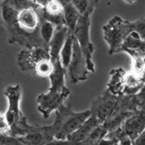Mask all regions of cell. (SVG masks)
I'll list each match as a JSON object with an SVG mask.
<instances>
[{"label": "cell", "instance_id": "cell-17", "mask_svg": "<svg viewBox=\"0 0 145 145\" xmlns=\"http://www.w3.org/2000/svg\"><path fill=\"white\" fill-rule=\"evenodd\" d=\"M121 49L137 50L145 53V41L141 39L138 33L135 31H132L124 40L122 46L119 48L117 53H118Z\"/></svg>", "mask_w": 145, "mask_h": 145}, {"label": "cell", "instance_id": "cell-7", "mask_svg": "<svg viewBox=\"0 0 145 145\" xmlns=\"http://www.w3.org/2000/svg\"><path fill=\"white\" fill-rule=\"evenodd\" d=\"M71 94V91L66 87L62 91L49 89L46 94L38 96L36 102H38V111L41 112L44 118H50L54 110H56L63 104Z\"/></svg>", "mask_w": 145, "mask_h": 145}, {"label": "cell", "instance_id": "cell-25", "mask_svg": "<svg viewBox=\"0 0 145 145\" xmlns=\"http://www.w3.org/2000/svg\"><path fill=\"white\" fill-rule=\"evenodd\" d=\"M2 2L7 4L19 12L28 8L36 9L38 6L32 0H3Z\"/></svg>", "mask_w": 145, "mask_h": 145}, {"label": "cell", "instance_id": "cell-2", "mask_svg": "<svg viewBox=\"0 0 145 145\" xmlns=\"http://www.w3.org/2000/svg\"><path fill=\"white\" fill-rule=\"evenodd\" d=\"M105 41L109 46V54L117 53L126 37L134 31L133 22L116 15L102 28Z\"/></svg>", "mask_w": 145, "mask_h": 145}, {"label": "cell", "instance_id": "cell-6", "mask_svg": "<svg viewBox=\"0 0 145 145\" xmlns=\"http://www.w3.org/2000/svg\"><path fill=\"white\" fill-rule=\"evenodd\" d=\"M44 59H51L49 46L23 49L17 56V64L23 72L35 74V68Z\"/></svg>", "mask_w": 145, "mask_h": 145}, {"label": "cell", "instance_id": "cell-14", "mask_svg": "<svg viewBox=\"0 0 145 145\" xmlns=\"http://www.w3.org/2000/svg\"><path fill=\"white\" fill-rule=\"evenodd\" d=\"M125 72L126 71H124L122 68H115L110 71L107 89L112 94L117 96L123 95Z\"/></svg>", "mask_w": 145, "mask_h": 145}, {"label": "cell", "instance_id": "cell-3", "mask_svg": "<svg viewBox=\"0 0 145 145\" xmlns=\"http://www.w3.org/2000/svg\"><path fill=\"white\" fill-rule=\"evenodd\" d=\"M4 26L7 30V39L10 44L20 46L23 49L49 46L41 39L39 28L34 31H28L20 27L18 21L6 24Z\"/></svg>", "mask_w": 145, "mask_h": 145}, {"label": "cell", "instance_id": "cell-12", "mask_svg": "<svg viewBox=\"0 0 145 145\" xmlns=\"http://www.w3.org/2000/svg\"><path fill=\"white\" fill-rule=\"evenodd\" d=\"M68 34L69 29L67 25L55 27L54 35L49 44L50 57L53 63L59 59V54Z\"/></svg>", "mask_w": 145, "mask_h": 145}, {"label": "cell", "instance_id": "cell-30", "mask_svg": "<svg viewBox=\"0 0 145 145\" xmlns=\"http://www.w3.org/2000/svg\"><path fill=\"white\" fill-rule=\"evenodd\" d=\"M60 3H62L63 5V6H65L66 5L68 4L71 3V0H58Z\"/></svg>", "mask_w": 145, "mask_h": 145}, {"label": "cell", "instance_id": "cell-29", "mask_svg": "<svg viewBox=\"0 0 145 145\" xmlns=\"http://www.w3.org/2000/svg\"><path fill=\"white\" fill-rule=\"evenodd\" d=\"M52 0H33V2H34L36 5L42 7H46V5L50 3V2H52Z\"/></svg>", "mask_w": 145, "mask_h": 145}, {"label": "cell", "instance_id": "cell-8", "mask_svg": "<svg viewBox=\"0 0 145 145\" xmlns=\"http://www.w3.org/2000/svg\"><path fill=\"white\" fill-rule=\"evenodd\" d=\"M120 96L115 95L106 89L101 95L98 96L91 105L90 110L102 124L109 118L115 110Z\"/></svg>", "mask_w": 145, "mask_h": 145}, {"label": "cell", "instance_id": "cell-1", "mask_svg": "<svg viewBox=\"0 0 145 145\" xmlns=\"http://www.w3.org/2000/svg\"><path fill=\"white\" fill-rule=\"evenodd\" d=\"M55 111L54 123L41 126L46 144L54 140H66L68 136L77 130L91 115L90 109L80 112H74L71 105L66 106L63 104Z\"/></svg>", "mask_w": 145, "mask_h": 145}, {"label": "cell", "instance_id": "cell-11", "mask_svg": "<svg viewBox=\"0 0 145 145\" xmlns=\"http://www.w3.org/2000/svg\"><path fill=\"white\" fill-rule=\"evenodd\" d=\"M121 127L134 142L138 134L145 129V106L138 109L125 119Z\"/></svg>", "mask_w": 145, "mask_h": 145}, {"label": "cell", "instance_id": "cell-9", "mask_svg": "<svg viewBox=\"0 0 145 145\" xmlns=\"http://www.w3.org/2000/svg\"><path fill=\"white\" fill-rule=\"evenodd\" d=\"M68 71L72 84L87 80L89 69L85 56L80 48L77 39L73 35V50L71 63L68 65Z\"/></svg>", "mask_w": 145, "mask_h": 145}, {"label": "cell", "instance_id": "cell-28", "mask_svg": "<svg viewBox=\"0 0 145 145\" xmlns=\"http://www.w3.org/2000/svg\"><path fill=\"white\" fill-rule=\"evenodd\" d=\"M133 144L135 145H145V129L142 131L138 137L134 139Z\"/></svg>", "mask_w": 145, "mask_h": 145}, {"label": "cell", "instance_id": "cell-32", "mask_svg": "<svg viewBox=\"0 0 145 145\" xmlns=\"http://www.w3.org/2000/svg\"><path fill=\"white\" fill-rule=\"evenodd\" d=\"M32 1H33V0H32Z\"/></svg>", "mask_w": 145, "mask_h": 145}, {"label": "cell", "instance_id": "cell-5", "mask_svg": "<svg viewBox=\"0 0 145 145\" xmlns=\"http://www.w3.org/2000/svg\"><path fill=\"white\" fill-rule=\"evenodd\" d=\"M4 94L8 100V107L5 116L10 127L18 126L27 122L20 108L22 98V89L19 84L15 86H8L5 89Z\"/></svg>", "mask_w": 145, "mask_h": 145}, {"label": "cell", "instance_id": "cell-15", "mask_svg": "<svg viewBox=\"0 0 145 145\" xmlns=\"http://www.w3.org/2000/svg\"><path fill=\"white\" fill-rule=\"evenodd\" d=\"M54 69L50 75L51 85L49 89L54 91H62L65 89V72L66 69L62 65L60 59L54 63Z\"/></svg>", "mask_w": 145, "mask_h": 145}, {"label": "cell", "instance_id": "cell-24", "mask_svg": "<svg viewBox=\"0 0 145 145\" xmlns=\"http://www.w3.org/2000/svg\"><path fill=\"white\" fill-rule=\"evenodd\" d=\"M54 69V64L51 59H44L38 63L35 68V74L40 77L50 76Z\"/></svg>", "mask_w": 145, "mask_h": 145}, {"label": "cell", "instance_id": "cell-4", "mask_svg": "<svg viewBox=\"0 0 145 145\" xmlns=\"http://www.w3.org/2000/svg\"><path fill=\"white\" fill-rule=\"evenodd\" d=\"M90 27L91 17L81 15L72 34L77 39L81 51L86 57L88 69L90 72L94 73L95 65L92 59L94 45L91 41Z\"/></svg>", "mask_w": 145, "mask_h": 145}, {"label": "cell", "instance_id": "cell-31", "mask_svg": "<svg viewBox=\"0 0 145 145\" xmlns=\"http://www.w3.org/2000/svg\"><path fill=\"white\" fill-rule=\"evenodd\" d=\"M123 2H125V3L129 4V5H131V4H134V2L137 1V0H123Z\"/></svg>", "mask_w": 145, "mask_h": 145}, {"label": "cell", "instance_id": "cell-18", "mask_svg": "<svg viewBox=\"0 0 145 145\" xmlns=\"http://www.w3.org/2000/svg\"><path fill=\"white\" fill-rule=\"evenodd\" d=\"M71 4L81 16L91 17L99 0H71Z\"/></svg>", "mask_w": 145, "mask_h": 145}, {"label": "cell", "instance_id": "cell-19", "mask_svg": "<svg viewBox=\"0 0 145 145\" xmlns=\"http://www.w3.org/2000/svg\"><path fill=\"white\" fill-rule=\"evenodd\" d=\"M22 144H46L44 136L41 131V125H38V128L35 130L27 133L23 137H18Z\"/></svg>", "mask_w": 145, "mask_h": 145}, {"label": "cell", "instance_id": "cell-16", "mask_svg": "<svg viewBox=\"0 0 145 145\" xmlns=\"http://www.w3.org/2000/svg\"><path fill=\"white\" fill-rule=\"evenodd\" d=\"M144 85V76H138L131 71L125 72L124 78L123 94H136Z\"/></svg>", "mask_w": 145, "mask_h": 145}, {"label": "cell", "instance_id": "cell-13", "mask_svg": "<svg viewBox=\"0 0 145 145\" xmlns=\"http://www.w3.org/2000/svg\"><path fill=\"white\" fill-rule=\"evenodd\" d=\"M18 23L23 29L34 31L39 28V18L34 8H28L19 12Z\"/></svg>", "mask_w": 145, "mask_h": 145}, {"label": "cell", "instance_id": "cell-22", "mask_svg": "<svg viewBox=\"0 0 145 145\" xmlns=\"http://www.w3.org/2000/svg\"><path fill=\"white\" fill-rule=\"evenodd\" d=\"M107 131L104 128L102 124H100L97 126L95 129L91 132L89 137L83 141L81 144L84 145H98L99 141L102 138H105L106 134H107Z\"/></svg>", "mask_w": 145, "mask_h": 145}, {"label": "cell", "instance_id": "cell-27", "mask_svg": "<svg viewBox=\"0 0 145 145\" xmlns=\"http://www.w3.org/2000/svg\"><path fill=\"white\" fill-rule=\"evenodd\" d=\"M10 130L11 127L5 116V113L0 112V134L10 135Z\"/></svg>", "mask_w": 145, "mask_h": 145}, {"label": "cell", "instance_id": "cell-23", "mask_svg": "<svg viewBox=\"0 0 145 145\" xmlns=\"http://www.w3.org/2000/svg\"><path fill=\"white\" fill-rule=\"evenodd\" d=\"M39 31L41 37L44 42L49 45L55 31V25L51 22L44 20L42 18H39Z\"/></svg>", "mask_w": 145, "mask_h": 145}, {"label": "cell", "instance_id": "cell-20", "mask_svg": "<svg viewBox=\"0 0 145 145\" xmlns=\"http://www.w3.org/2000/svg\"><path fill=\"white\" fill-rule=\"evenodd\" d=\"M64 17L66 25L69 29V32L72 33L74 31L76 24L81 17V15L73 7V5L71 3H69L64 6Z\"/></svg>", "mask_w": 145, "mask_h": 145}, {"label": "cell", "instance_id": "cell-26", "mask_svg": "<svg viewBox=\"0 0 145 145\" xmlns=\"http://www.w3.org/2000/svg\"><path fill=\"white\" fill-rule=\"evenodd\" d=\"M134 31L138 33L142 39L145 41V18H141L135 22H133Z\"/></svg>", "mask_w": 145, "mask_h": 145}, {"label": "cell", "instance_id": "cell-10", "mask_svg": "<svg viewBox=\"0 0 145 145\" xmlns=\"http://www.w3.org/2000/svg\"><path fill=\"white\" fill-rule=\"evenodd\" d=\"M100 124L102 123L96 116L91 115L90 117L86 119V121L77 130L68 136L66 140H54L50 144H81L83 141L89 137L93 129Z\"/></svg>", "mask_w": 145, "mask_h": 145}, {"label": "cell", "instance_id": "cell-21", "mask_svg": "<svg viewBox=\"0 0 145 145\" xmlns=\"http://www.w3.org/2000/svg\"><path fill=\"white\" fill-rule=\"evenodd\" d=\"M72 50H73V34L69 32V34L66 39L65 42L61 52H60V54H59L60 61L65 69L68 68V65L71 63Z\"/></svg>", "mask_w": 145, "mask_h": 145}]
</instances>
